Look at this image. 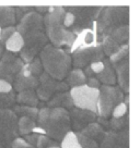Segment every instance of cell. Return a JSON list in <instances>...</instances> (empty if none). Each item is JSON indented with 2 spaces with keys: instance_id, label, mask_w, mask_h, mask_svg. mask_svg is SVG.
Segmentation results:
<instances>
[{
  "instance_id": "5b68a950",
  "label": "cell",
  "mask_w": 140,
  "mask_h": 148,
  "mask_svg": "<svg viewBox=\"0 0 140 148\" xmlns=\"http://www.w3.org/2000/svg\"><path fill=\"white\" fill-rule=\"evenodd\" d=\"M124 92L115 85H101L98 88V98L96 103V114L108 119L112 116L114 108L124 101Z\"/></svg>"
},
{
  "instance_id": "bcb514c9",
  "label": "cell",
  "mask_w": 140,
  "mask_h": 148,
  "mask_svg": "<svg viewBox=\"0 0 140 148\" xmlns=\"http://www.w3.org/2000/svg\"><path fill=\"white\" fill-rule=\"evenodd\" d=\"M49 148H60L58 145H56V146H51V147H49Z\"/></svg>"
},
{
  "instance_id": "b9f144b4",
  "label": "cell",
  "mask_w": 140,
  "mask_h": 148,
  "mask_svg": "<svg viewBox=\"0 0 140 148\" xmlns=\"http://www.w3.org/2000/svg\"><path fill=\"white\" fill-rule=\"evenodd\" d=\"M87 85H89L90 87H93V88H100L101 86V83L98 82V79L96 77H87V82H85Z\"/></svg>"
},
{
  "instance_id": "7c38bea8",
  "label": "cell",
  "mask_w": 140,
  "mask_h": 148,
  "mask_svg": "<svg viewBox=\"0 0 140 148\" xmlns=\"http://www.w3.org/2000/svg\"><path fill=\"white\" fill-rule=\"evenodd\" d=\"M24 66L21 58L12 52L6 51L0 57V79H5L9 83H13L17 74Z\"/></svg>"
},
{
  "instance_id": "9c48e42d",
  "label": "cell",
  "mask_w": 140,
  "mask_h": 148,
  "mask_svg": "<svg viewBox=\"0 0 140 148\" xmlns=\"http://www.w3.org/2000/svg\"><path fill=\"white\" fill-rule=\"evenodd\" d=\"M22 37L24 45L20 51V58L25 63H30L34 58H36V56L40 55L43 48L47 45L48 38L45 34V31L30 33Z\"/></svg>"
},
{
  "instance_id": "ba28073f",
  "label": "cell",
  "mask_w": 140,
  "mask_h": 148,
  "mask_svg": "<svg viewBox=\"0 0 140 148\" xmlns=\"http://www.w3.org/2000/svg\"><path fill=\"white\" fill-rule=\"evenodd\" d=\"M18 135V116L11 109L0 108V148H10Z\"/></svg>"
},
{
  "instance_id": "44dd1931",
  "label": "cell",
  "mask_w": 140,
  "mask_h": 148,
  "mask_svg": "<svg viewBox=\"0 0 140 148\" xmlns=\"http://www.w3.org/2000/svg\"><path fill=\"white\" fill-rule=\"evenodd\" d=\"M80 133L87 137H89V138L95 140L96 143H101V140L105 135V130L103 129L102 125L98 124V122H92V123L87 125L83 130H81Z\"/></svg>"
},
{
  "instance_id": "d6a6232c",
  "label": "cell",
  "mask_w": 140,
  "mask_h": 148,
  "mask_svg": "<svg viewBox=\"0 0 140 148\" xmlns=\"http://www.w3.org/2000/svg\"><path fill=\"white\" fill-rule=\"evenodd\" d=\"M56 145H58V142L51 139L48 136L40 134L37 137V142H36L35 148H49L51 146H56Z\"/></svg>"
},
{
  "instance_id": "8d00e7d4",
  "label": "cell",
  "mask_w": 140,
  "mask_h": 148,
  "mask_svg": "<svg viewBox=\"0 0 140 148\" xmlns=\"http://www.w3.org/2000/svg\"><path fill=\"white\" fill-rule=\"evenodd\" d=\"M34 10L33 7H15L14 8V12H15V21L18 22L20 21L22 16H24L25 14L30 12V11H32Z\"/></svg>"
},
{
  "instance_id": "7402d4cb",
  "label": "cell",
  "mask_w": 140,
  "mask_h": 148,
  "mask_svg": "<svg viewBox=\"0 0 140 148\" xmlns=\"http://www.w3.org/2000/svg\"><path fill=\"white\" fill-rule=\"evenodd\" d=\"M15 100L19 105H24V106L37 107L40 103V99L36 95L35 89H25L19 92L18 95H15Z\"/></svg>"
},
{
  "instance_id": "3957f363",
  "label": "cell",
  "mask_w": 140,
  "mask_h": 148,
  "mask_svg": "<svg viewBox=\"0 0 140 148\" xmlns=\"http://www.w3.org/2000/svg\"><path fill=\"white\" fill-rule=\"evenodd\" d=\"M123 25H129V8L125 5L103 7L95 22L98 38L110 35L113 31Z\"/></svg>"
},
{
  "instance_id": "ab89813d",
  "label": "cell",
  "mask_w": 140,
  "mask_h": 148,
  "mask_svg": "<svg viewBox=\"0 0 140 148\" xmlns=\"http://www.w3.org/2000/svg\"><path fill=\"white\" fill-rule=\"evenodd\" d=\"M11 90H13L12 84L5 79H0V92H9Z\"/></svg>"
},
{
  "instance_id": "f546056e",
  "label": "cell",
  "mask_w": 140,
  "mask_h": 148,
  "mask_svg": "<svg viewBox=\"0 0 140 148\" xmlns=\"http://www.w3.org/2000/svg\"><path fill=\"white\" fill-rule=\"evenodd\" d=\"M60 148H81L77 133L70 130L60 140Z\"/></svg>"
},
{
  "instance_id": "74e56055",
  "label": "cell",
  "mask_w": 140,
  "mask_h": 148,
  "mask_svg": "<svg viewBox=\"0 0 140 148\" xmlns=\"http://www.w3.org/2000/svg\"><path fill=\"white\" fill-rule=\"evenodd\" d=\"M10 148H35L34 146L30 145L28 143H26L23 138H20V137H17L14 139Z\"/></svg>"
},
{
  "instance_id": "8fae6325",
  "label": "cell",
  "mask_w": 140,
  "mask_h": 148,
  "mask_svg": "<svg viewBox=\"0 0 140 148\" xmlns=\"http://www.w3.org/2000/svg\"><path fill=\"white\" fill-rule=\"evenodd\" d=\"M68 85L62 82L51 77L45 72L38 76V84L35 87V92L41 101H47L55 94L68 90Z\"/></svg>"
},
{
  "instance_id": "7bdbcfd3",
  "label": "cell",
  "mask_w": 140,
  "mask_h": 148,
  "mask_svg": "<svg viewBox=\"0 0 140 148\" xmlns=\"http://www.w3.org/2000/svg\"><path fill=\"white\" fill-rule=\"evenodd\" d=\"M34 10L37 12V13H40V14H45L49 10V7H35L34 8Z\"/></svg>"
},
{
  "instance_id": "52a82bcc",
  "label": "cell",
  "mask_w": 140,
  "mask_h": 148,
  "mask_svg": "<svg viewBox=\"0 0 140 148\" xmlns=\"http://www.w3.org/2000/svg\"><path fill=\"white\" fill-rule=\"evenodd\" d=\"M69 92L72 98L73 107L96 113L98 88L90 87L89 85L83 84V85H79L76 87H71Z\"/></svg>"
},
{
  "instance_id": "83f0119b",
  "label": "cell",
  "mask_w": 140,
  "mask_h": 148,
  "mask_svg": "<svg viewBox=\"0 0 140 148\" xmlns=\"http://www.w3.org/2000/svg\"><path fill=\"white\" fill-rule=\"evenodd\" d=\"M36 121L28 118V116H20L18 118V133L21 135H26L33 132L36 127Z\"/></svg>"
},
{
  "instance_id": "9a60e30c",
  "label": "cell",
  "mask_w": 140,
  "mask_h": 148,
  "mask_svg": "<svg viewBox=\"0 0 140 148\" xmlns=\"http://www.w3.org/2000/svg\"><path fill=\"white\" fill-rule=\"evenodd\" d=\"M118 87L121 88L124 94L129 92V56H126L121 60L112 63Z\"/></svg>"
},
{
  "instance_id": "8992f818",
  "label": "cell",
  "mask_w": 140,
  "mask_h": 148,
  "mask_svg": "<svg viewBox=\"0 0 140 148\" xmlns=\"http://www.w3.org/2000/svg\"><path fill=\"white\" fill-rule=\"evenodd\" d=\"M103 7H92V5H76L65 8L73 14V24L69 28L75 35L83 32L85 29H90L95 26V22L98 18Z\"/></svg>"
},
{
  "instance_id": "e0dca14e",
  "label": "cell",
  "mask_w": 140,
  "mask_h": 148,
  "mask_svg": "<svg viewBox=\"0 0 140 148\" xmlns=\"http://www.w3.org/2000/svg\"><path fill=\"white\" fill-rule=\"evenodd\" d=\"M98 124L102 125V127L105 131H113V132H121V131H126L129 130V116L128 113L121 118H108L104 119L98 116L96 118Z\"/></svg>"
},
{
  "instance_id": "2e32d148",
  "label": "cell",
  "mask_w": 140,
  "mask_h": 148,
  "mask_svg": "<svg viewBox=\"0 0 140 148\" xmlns=\"http://www.w3.org/2000/svg\"><path fill=\"white\" fill-rule=\"evenodd\" d=\"M12 87L15 92H22L25 89H35L38 84V77L34 76L28 68V64L21 69L19 73L17 74L15 79L13 81Z\"/></svg>"
},
{
  "instance_id": "277c9868",
  "label": "cell",
  "mask_w": 140,
  "mask_h": 148,
  "mask_svg": "<svg viewBox=\"0 0 140 148\" xmlns=\"http://www.w3.org/2000/svg\"><path fill=\"white\" fill-rule=\"evenodd\" d=\"M43 130L48 137L56 142H60L71 130L68 110L65 108H51Z\"/></svg>"
},
{
  "instance_id": "1f68e13d",
  "label": "cell",
  "mask_w": 140,
  "mask_h": 148,
  "mask_svg": "<svg viewBox=\"0 0 140 148\" xmlns=\"http://www.w3.org/2000/svg\"><path fill=\"white\" fill-rule=\"evenodd\" d=\"M26 64H28V70H30V72H31L34 76H36V77H38V76L44 72L42 62L40 60V58H34L30 63H26Z\"/></svg>"
},
{
  "instance_id": "d6986e66",
  "label": "cell",
  "mask_w": 140,
  "mask_h": 148,
  "mask_svg": "<svg viewBox=\"0 0 140 148\" xmlns=\"http://www.w3.org/2000/svg\"><path fill=\"white\" fill-rule=\"evenodd\" d=\"M46 105L49 108H65L67 110H70L71 108H73L72 98L68 90L55 94L53 97H51L47 100Z\"/></svg>"
},
{
  "instance_id": "ee69618b",
  "label": "cell",
  "mask_w": 140,
  "mask_h": 148,
  "mask_svg": "<svg viewBox=\"0 0 140 148\" xmlns=\"http://www.w3.org/2000/svg\"><path fill=\"white\" fill-rule=\"evenodd\" d=\"M84 74H85V76L87 77H93V76H95V74L93 73V71L91 70V68H90V65H88V66H85L84 68Z\"/></svg>"
},
{
  "instance_id": "60d3db41",
  "label": "cell",
  "mask_w": 140,
  "mask_h": 148,
  "mask_svg": "<svg viewBox=\"0 0 140 148\" xmlns=\"http://www.w3.org/2000/svg\"><path fill=\"white\" fill-rule=\"evenodd\" d=\"M90 68H91V70L93 71L94 74H98L103 70V68H104V63H103V61H96V62L91 63V64H90Z\"/></svg>"
},
{
  "instance_id": "4fadbf2b",
  "label": "cell",
  "mask_w": 140,
  "mask_h": 148,
  "mask_svg": "<svg viewBox=\"0 0 140 148\" xmlns=\"http://www.w3.org/2000/svg\"><path fill=\"white\" fill-rule=\"evenodd\" d=\"M98 148H129V130L121 132L105 131Z\"/></svg>"
},
{
  "instance_id": "6da1fadb",
  "label": "cell",
  "mask_w": 140,
  "mask_h": 148,
  "mask_svg": "<svg viewBox=\"0 0 140 148\" xmlns=\"http://www.w3.org/2000/svg\"><path fill=\"white\" fill-rule=\"evenodd\" d=\"M66 10L64 7H49V10L43 16L44 27L48 40L55 47L70 48L76 35L64 25Z\"/></svg>"
},
{
  "instance_id": "7a4b0ae2",
  "label": "cell",
  "mask_w": 140,
  "mask_h": 148,
  "mask_svg": "<svg viewBox=\"0 0 140 148\" xmlns=\"http://www.w3.org/2000/svg\"><path fill=\"white\" fill-rule=\"evenodd\" d=\"M40 60L45 73L58 81L65 79L72 66L69 52L53 45H46L43 48L40 52Z\"/></svg>"
},
{
  "instance_id": "7dc6e473",
  "label": "cell",
  "mask_w": 140,
  "mask_h": 148,
  "mask_svg": "<svg viewBox=\"0 0 140 148\" xmlns=\"http://www.w3.org/2000/svg\"><path fill=\"white\" fill-rule=\"evenodd\" d=\"M0 32H1V27H0Z\"/></svg>"
},
{
  "instance_id": "f35d334b",
  "label": "cell",
  "mask_w": 140,
  "mask_h": 148,
  "mask_svg": "<svg viewBox=\"0 0 140 148\" xmlns=\"http://www.w3.org/2000/svg\"><path fill=\"white\" fill-rule=\"evenodd\" d=\"M37 133H34V132H31V133H28V134L24 135V140L26 142V143H28L30 145H32V146H34L35 147V145H36V142H37V137H38Z\"/></svg>"
},
{
  "instance_id": "d590c367",
  "label": "cell",
  "mask_w": 140,
  "mask_h": 148,
  "mask_svg": "<svg viewBox=\"0 0 140 148\" xmlns=\"http://www.w3.org/2000/svg\"><path fill=\"white\" fill-rule=\"evenodd\" d=\"M14 32H15V27L14 26H7V27L1 28V32H0V44H5L6 40Z\"/></svg>"
},
{
  "instance_id": "4316f807",
  "label": "cell",
  "mask_w": 140,
  "mask_h": 148,
  "mask_svg": "<svg viewBox=\"0 0 140 148\" xmlns=\"http://www.w3.org/2000/svg\"><path fill=\"white\" fill-rule=\"evenodd\" d=\"M98 42H100V45L102 47L104 56H107V57L112 56L114 52H116V51L118 50V48L121 47V45H118L112 37L108 36V35L101 37Z\"/></svg>"
},
{
  "instance_id": "ffe728a7",
  "label": "cell",
  "mask_w": 140,
  "mask_h": 148,
  "mask_svg": "<svg viewBox=\"0 0 140 148\" xmlns=\"http://www.w3.org/2000/svg\"><path fill=\"white\" fill-rule=\"evenodd\" d=\"M103 63H104V68L100 73L95 74L94 77L98 79L100 83L103 85H115L116 84V74L114 71L112 63L110 62L108 59H103Z\"/></svg>"
},
{
  "instance_id": "836d02e7",
  "label": "cell",
  "mask_w": 140,
  "mask_h": 148,
  "mask_svg": "<svg viewBox=\"0 0 140 148\" xmlns=\"http://www.w3.org/2000/svg\"><path fill=\"white\" fill-rule=\"evenodd\" d=\"M77 137H78L81 148H98V143H96L95 140L89 138V137H87V136H84L80 132H77Z\"/></svg>"
},
{
  "instance_id": "d4e9b609",
  "label": "cell",
  "mask_w": 140,
  "mask_h": 148,
  "mask_svg": "<svg viewBox=\"0 0 140 148\" xmlns=\"http://www.w3.org/2000/svg\"><path fill=\"white\" fill-rule=\"evenodd\" d=\"M3 45H5L7 51H9V52H12V53L20 52L24 45L23 37L21 36L20 33H18L15 31V32L6 40Z\"/></svg>"
},
{
  "instance_id": "e575fe53",
  "label": "cell",
  "mask_w": 140,
  "mask_h": 148,
  "mask_svg": "<svg viewBox=\"0 0 140 148\" xmlns=\"http://www.w3.org/2000/svg\"><path fill=\"white\" fill-rule=\"evenodd\" d=\"M127 112H128V105H126L125 102H121L114 108L111 116H113V118H121V116L127 114Z\"/></svg>"
},
{
  "instance_id": "30bf717a",
  "label": "cell",
  "mask_w": 140,
  "mask_h": 148,
  "mask_svg": "<svg viewBox=\"0 0 140 148\" xmlns=\"http://www.w3.org/2000/svg\"><path fill=\"white\" fill-rule=\"evenodd\" d=\"M105 58V56L103 53L102 47L100 45V42H96L91 46L80 47L78 49H76L72 52V65L77 69L85 68L90 65L93 62L96 61H102Z\"/></svg>"
},
{
  "instance_id": "f1b7e54d",
  "label": "cell",
  "mask_w": 140,
  "mask_h": 148,
  "mask_svg": "<svg viewBox=\"0 0 140 148\" xmlns=\"http://www.w3.org/2000/svg\"><path fill=\"white\" fill-rule=\"evenodd\" d=\"M108 36L112 37L118 45L127 44L128 39H129V25H123L121 27L116 28Z\"/></svg>"
},
{
  "instance_id": "603a6c76",
  "label": "cell",
  "mask_w": 140,
  "mask_h": 148,
  "mask_svg": "<svg viewBox=\"0 0 140 148\" xmlns=\"http://www.w3.org/2000/svg\"><path fill=\"white\" fill-rule=\"evenodd\" d=\"M65 83L68 85V87H76L79 85H83L87 82V76L81 69L75 68L73 70H70L67 76L65 77Z\"/></svg>"
},
{
  "instance_id": "5bb4252c",
  "label": "cell",
  "mask_w": 140,
  "mask_h": 148,
  "mask_svg": "<svg viewBox=\"0 0 140 148\" xmlns=\"http://www.w3.org/2000/svg\"><path fill=\"white\" fill-rule=\"evenodd\" d=\"M68 112H69L70 118V125L76 132H80L88 124L96 121V113L91 112L89 110L73 107L70 110H68Z\"/></svg>"
},
{
  "instance_id": "4dcf8cb0",
  "label": "cell",
  "mask_w": 140,
  "mask_h": 148,
  "mask_svg": "<svg viewBox=\"0 0 140 148\" xmlns=\"http://www.w3.org/2000/svg\"><path fill=\"white\" fill-rule=\"evenodd\" d=\"M15 92L11 90L9 92H0V108L1 109H11L15 105Z\"/></svg>"
},
{
  "instance_id": "ac0fdd59",
  "label": "cell",
  "mask_w": 140,
  "mask_h": 148,
  "mask_svg": "<svg viewBox=\"0 0 140 148\" xmlns=\"http://www.w3.org/2000/svg\"><path fill=\"white\" fill-rule=\"evenodd\" d=\"M98 42V34L95 28H90V29H85L83 32L79 33L78 35H76V38L71 47L69 48L68 52H73L76 49H78L80 47H85V46H91Z\"/></svg>"
},
{
  "instance_id": "f6af8a7d",
  "label": "cell",
  "mask_w": 140,
  "mask_h": 148,
  "mask_svg": "<svg viewBox=\"0 0 140 148\" xmlns=\"http://www.w3.org/2000/svg\"><path fill=\"white\" fill-rule=\"evenodd\" d=\"M2 55V47H1V44H0V57Z\"/></svg>"
},
{
  "instance_id": "484cf974",
  "label": "cell",
  "mask_w": 140,
  "mask_h": 148,
  "mask_svg": "<svg viewBox=\"0 0 140 148\" xmlns=\"http://www.w3.org/2000/svg\"><path fill=\"white\" fill-rule=\"evenodd\" d=\"M11 110L15 113V116L20 118V116H28V118H31L33 120L36 121L37 119V113H38V109L37 107H31V106H24V105H18L15 106L14 105Z\"/></svg>"
},
{
  "instance_id": "cb8c5ba5",
  "label": "cell",
  "mask_w": 140,
  "mask_h": 148,
  "mask_svg": "<svg viewBox=\"0 0 140 148\" xmlns=\"http://www.w3.org/2000/svg\"><path fill=\"white\" fill-rule=\"evenodd\" d=\"M17 23L13 7H0V27L13 26Z\"/></svg>"
}]
</instances>
